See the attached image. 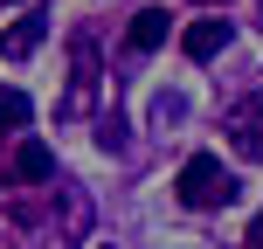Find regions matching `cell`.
<instances>
[{
    "label": "cell",
    "instance_id": "cell-1",
    "mask_svg": "<svg viewBox=\"0 0 263 249\" xmlns=\"http://www.w3.org/2000/svg\"><path fill=\"white\" fill-rule=\"evenodd\" d=\"M173 194H180V208L208 215V208H229V201H236L242 187H236V173H229L215 152H194V159L180 166V180H173Z\"/></svg>",
    "mask_w": 263,
    "mask_h": 249
},
{
    "label": "cell",
    "instance_id": "cell-2",
    "mask_svg": "<svg viewBox=\"0 0 263 249\" xmlns=\"http://www.w3.org/2000/svg\"><path fill=\"white\" fill-rule=\"evenodd\" d=\"M97 42H77L69 49V90H63V104H55V118H83L90 111V97H97Z\"/></svg>",
    "mask_w": 263,
    "mask_h": 249
},
{
    "label": "cell",
    "instance_id": "cell-3",
    "mask_svg": "<svg viewBox=\"0 0 263 249\" xmlns=\"http://www.w3.org/2000/svg\"><path fill=\"white\" fill-rule=\"evenodd\" d=\"M229 145H236V159H250V166H263V97H242V104H229Z\"/></svg>",
    "mask_w": 263,
    "mask_h": 249
},
{
    "label": "cell",
    "instance_id": "cell-4",
    "mask_svg": "<svg viewBox=\"0 0 263 249\" xmlns=\"http://www.w3.org/2000/svg\"><path fill=\"white\" fill-rule=\"evenodd\" d=\"M222 49H229V21H222V14H208V21H187V28H180V55H187V63H215Z\"/></svg>",
    "mask_w": 263,
    "mask_h": 249
},
{
    "label": "cell",
    "instance_id": "cell-5",
    "mask_svg": "<svg viewBox=\"0 0 263 249\" xmlns=\"http://www.w3.org/2000/svg\"><path fill=\"white\" fill-rule=\"evenodd\" d=\"M14 180H21V187H49L55 180V152L42 139H21V145H14Z\"/></svg>",
    "mask_w": 263,
    "mask_h": 249
},
{
    "label": "cell",
    "instance_id": "cell-6",
    "mask_svg": "<svg viewBox=\"0 0 263 249\" xmlns=\"http://www.w3.org/2000/svg\"><path fill=\"white\" fill-rule=\"evenodd\" d=\"M42 35H49V21H42V14H21V21L0 35V55H7V63H21V55L42 49Z\"/></svg>",
    "mask_w": 263,
    "mask_h": 249
},
{
    "label": "cell",
    "instance_id": "cell-7",
    "mask_svg": "<svg viewBox=\"0 0 263 249\" xmlns=\"http://www.w3.org/2000/svg\"><path fill=\"white\" fill-rule=\"evenodd\" d=\"M125 42H132V49H139V55H153L159 42H166V14H159V7H145V14H132V28H125Z\"/></svg>",
    "mask_w": 263,
    "mask_h": 249
},
{
    "label": "cell",
    "instance_id": "cell-8",
    "mask_svg": "<svg viewBox=\"0 0 263 249\" xmlns=\"http://www.w3.org/2000/svg\"><path fill=\"white\" fill-rule=\"evenodd\" d=\"M28 111H35V104H28V90H14V83H7V90H0V139L28 125Z\"/></svg>",
    "mask_w": 263,
    "mask_h": 249
},
{
    "label": "cell",
    "instance_id": "cell-9",
    "mask_svg": "<svg viewBox=\"0 0 263 249\" xmlns=\"http://www.w3.org/2000/svg\"><path fill=\"white\" fill-rule=\"evenodd\" d=\"M97 145H104V152H125V125L104 118V125H97Z\"/></svg>",
    "mask_w": 263,
    "mask_h": 249
},
{
    "label": "cell",
    "instance_id": "cell-10",
    "mask_svg": "<svg viewBox=\"0 0 263 249\" xmlns=\"http://www.w3.org/2000/svg\"><path fill=\"white\" fill-rule=\"evenodd\" d=\"M250 249H263V208H256V222H250Z\"/></svg>",
    "mask_w": 263,
    "mask_h": 249
},
{
    "label": "cell",
    "instance_id": "cell-11",
    "mask_svg": "<svg viewBox=\"0 0 263 249\" xmlns=\"http://www.w3.org/2000/svg\"><path fill=\"white\" fill-rule=\"evenodd\" d=\"M194 7H222V0H194Z\"/></svg>",
    "mask_w": 263,
    "mask_h": 249
}]
</instances>
